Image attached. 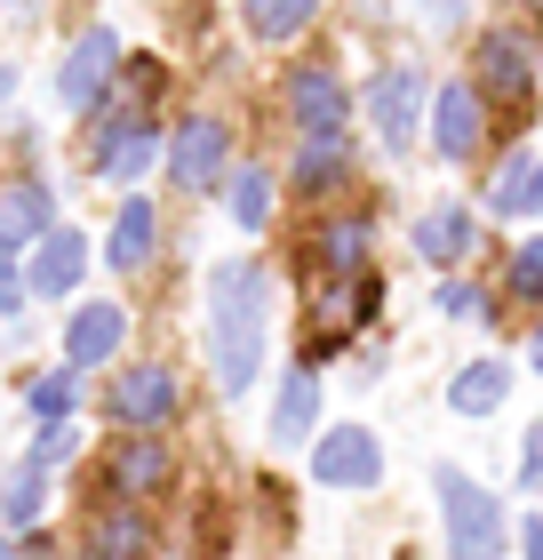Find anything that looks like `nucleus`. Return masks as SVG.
<instances>
[{"label":"nucleus","instance_id":"obj_1","mask_svg":"<svg viewBox=\"0 0 543 560\" xmlns=\"http://www.w3.org/2000/svg\"><path fill=\"white\" fill-rule=\"evenodd\" d=\"M209 361L224 393H248L264 369V265L232 257L209 272Z\"/></svg>","mask_w":543,"mask_h":560},{"label":"nucleus","instance_id":"obj_2","mask_svg":"<svg viewBox=\"0 0 543 560\" xmlns=\"http://www.w3.org/2000/svg\"><path fill=\"white\" fill-rule=\"evenodd\" d=\"M432 489H439V521H448V552L456 560H496L504 552V504L496 497L472 489L456 465H439Z\"/></svg>","mask_w":543,"mask_h":560},{"label":"nucleus","instance_id":"obj_3","mask_svg":"<svg viewBox=\"0 0 543 560\" xmlns=\"http://www.w3.org/2000/svg\"><path fill=\"white\" fill-rule=\"evenodd\" d=\"M288 105H296L304 144H344L352 105H344V81H335L328 65H304V72H296V81H288Z\"/></svg>","mask_w":543,"mask_h":560},{"label":"nucleus","instance_id":"obj_4","mask_svg":"<svg viewBox=\"0 0 543 560\" xmlns=\"http://www.w3.org/2000/svg\"><path fill=\"white\" fill-rule=\"evenodd\" d=\"M383 472V448L368 441V432H328V441L312 448V480L320 489H376Z\"/></svg>","mask_w":543,"mask_h":560},{"label":"nucleus","instance_id":"obj_5","mask_svg":"<svg viewBox=\"0 0 543 560\" xmlns=\"http://www.w3.org/2000/svg\"><path fill=\"white\" fill-rule=\"evenodd\" d=\"M368 304H376V272H359V280H335V289L320 296V313H312V361H328V352L352 337ZM312 361H304V369H312Z\"/></svg>","mask_w":543,"mask_h":560},{"label":"nucleus","instance_id":"obj_6","mask_svg":"<svg viewBox=\"0 0 543 560\" xmlns=\"http://www.w3.org/2000/svg\"><path fill=\"white\" fill-rule=\"evenodd\" d=\"M113 417H120V424H168V417H176V376H168L161 361L113 376Z\"/></svg>","mask_w":543,"mask_h":560},{"label":"nucleus","instance_id":"obj_7","mask_svg":"<svg viewBox=\"0 0 543 560\" xmlns=\"http://www.w3.org/2000/svg\"><path fill=\"white\" fill-rule=\"evenodd\" d=\"M81 560H152V528L137 504H105L88 528H81Z\"/></svg>","mask_w":543,"mask_h":560},{"label":"nucleus","instance_id":"obj_8","mask_svg":"<svg viewBox=\"0 0 543 560\" xmlns=\"http://www.w3.org/2000/svg\"><path fill=\"white\" fill-rule=\"evenodd\" d=\"M176 480V456L161 448V441H120L113 448V472H105V489L128 504V497H161Z\"/></svg>","mask_w":543,"mask_h":560},{"label":"nucleus","instance_id":"obj_9","mask_svg":"<svg viewBox=\"0 0 543 560\" xmlns=\"http://www.w3.org/2000/svg\"><path fill=\"white\" fill-rule=\"evenodd\" d=\"M416 105H424L416 72H383V81H368V120H376V137L392 144V152L416 137Z\"/></svg>","mask_w":543,"mask_h":560},{"label":"nucleus","instance_id":"obj_10","mask_svg":"<svg viewBox=\"0 0 543 560\" xmlns=\"http://www.w3.org/2000/svg\"><path fill=\"white\" fill-rule=\"evenodd\" d=\"M113 65H120V40L113 33H81V48H72L64 72H57V96L64 105H96L105 81H113Z\"/></svg>","mask_w":543,"mask_h":560},{"label":"nucleus","instance_id":"obj_11","mask_svg":"<svg viewBox=\"0 0 543 560\" xmlns=\"http://www.w3.org/2000/svg\"><path fill=\"white\" fill-rule=\"evenodd\" d=\"M224 152H232L224 120H185V129H176V144H168L176 185H216V176H224Z\"/></svg>","mask_w":543,"mask_h":560},{"label":"nucleus","instance_id":"obj_12","mask_svg":"<svg viewBox=\"0 0 543 560\" xmlns=\"http://www.w3.org/2000/svg\"><path fill=\"white\" fill-rule=\"evenodd\" d=\"M120 337H128L120 304H81L72 328H64V352H72V369H96V361H113V352H120Z\"/></svg>","mask_w":543,"mask_h":560},{"label":"nucleus","instance_id":"obj_13","mask_svg":"<svg viewBox=\"0 0 543 560\" xmlns=\"http://www.w3.org/2000/svg\"><path fill=\"white\" fill-rule=\"evenodd\" d=\"M144 161H152V120L113 113V120H105V137H96V168H105L113 185H128V176H144Z\"/></svg>","mask_w":543,"mask_h":560},{"label":"nucleus","instance_id":"obj_14","mask_svg":"<svg viewBox=\"0 0 543 560\" xmlns=\"http://www.w3.org/2000/svg\"><path fill=\"white\" fill-rule=\"evenodd\" d=\"M48 185H9L0 192V257H16L24 241H48Z\"/></svg>","mask_w":543,"mask_h":560},{"label":"nucleus","instance_id":"obj_15","mask_svg":"<svg viewBox=\"0 0 543 560\" xmlns=\"http://www.w3.org/2000/svg\"><path fill=\"white\" fill-rule=\"evenodd\" d=\"M432 137H439V152H448V161H472V152H480V96H472V89H439Z\"/></svg>","mask_w":543,"mask_h":560},{"label":"nucleus","instance_id":"obj_16","mask_svg":"<svg viewBox=\"0 0 543 560\" xmlns=\"http://www.w3.org/2000/svg\"><path fill=\"white\" fill-rule=\"evenodd\" d=\"M81 265H88V241H81V233H48V241H40V257H33V272H24V289L64 296L72 280H81Z\"/></svg>","mask_w":543,"mask_h":560},{"label":"nucleus","instance_id":"obj_17","mask_svg":"<svg viewBox=\"0 0 543 560\" xmlns=\"http://www.w3.org/2000/svg\"><path fill=\"white\" fill-rule=\"evenodd\" d=\"M312 248H320V272H335V280H359V272H368V217H335Z\"/></svg>","mask_w":543,"mask_h":560},{"label":"nucleus","instance_id":"obj_18","mask_svg":"<svg viewBox=\"0 0 543 560\" xmlns=\"http://www.w3.org/2000/svg\"><path fill=\"white\" fill-rule=\"evenodd\" d=\"M312 417H320V376L296 361V376L280 385V409H272V441H304V432H312Z\"/></svg>","mask_w":543,"mask_h":560},{"label":"nucleus","instance_id":"obj_19","mask_svg":"<svg viewBox=\"0 0 543 560\" xmlns=\"http://www.w3.org/2000/svg\"><path fill=\"white\" fill-rule=\"evenodd\" d=\"M480 89L496 96V105H511V96L528 89V57H520V40H496V33L480 40Z\"/></svg>","mask_w":543,"mask_h":560},{"label":"nucleus","instance_id":"obj_20","mask_svg":"<svg viewBox=\"0 0 543 560\" xmlns=\"http://www.w3.org/2000/svg\"><path fill=\"white\" fill-rule=\"evenodd\" d=\"M487 200H496V217H535L543 209V161H504Z\"/></svg>","mask_w":543,"mask_h":560},{"label":"nucleus","instance_id":"obj_21","mask_svg":"<svg viewBox=\"0 0 543 560\" xmlns=\"http://www.w3.org/2000/svg\"><path fill=\"white\" fill-rule=\"evenodd\" d=\"M416 248H424V265H456L463 248H472V217L439 200V209H432V217L416 224Z\"/></svg>","mask_w":543,"mask_h":560},{"label":"nucleus","instance_id":"obj_22","mask_svg":"<svg viewBox=\"0 0 543 560\" xmlns=\"http://www.w3.org/2000/svg\"><path fill=\"white\" fill-rule=\"evenodd\" d=\"M504 393H511V369H504V361H472V369H463L456 385H448V400H456L463 417H487V409H504Z\"/></svg>","mask_w":543,"mask_h":560},{"label":"nucleus","instance_id":"obj_23","mask_svg":"<svg viewBox=\"0 0 543 560\" xmlns=\"http://www.w3.org/2000/svg\"><path fill=\"white\" fill-rule=\"evenodd\" d=\"M105 257H113L120 272L152 257V200H128V209L113 217V248H105Z\"/></svg>","mask_w":543,"mask_h":560},{"label":"nucleus","instance_id":"obj_24","mask_svg":"<svg viewBox=\"0 0 543 560\" xmlns=\"http://www.w3.org/2000/svg\"><path fill=\"white\" fill-rule=\"evenodd\" d=\"M312 9H320V0H248V24L264 40H296L304 24H312Z\"/></svg>","mask_w":543,"mask_h":560},{"label":"nucleus","instance_id":"obj_25","mask_svg":"<svg viewBox=\"0 0 543 560\" xmlns=\"http://www.w3.org/2000/svg\"><path fill=\"white\" fill-rule=\"evenodd\" d=\"M344 176V144H304L296 152V192H335Z\"/></svg>","mask_w":543,"mask_h":560},{"label":"nucleus","instance_id":"obj_26","mask_svg":"<svg viewBox=\"0 0 543 560\" xmlns=\"http://www.w3.org/2000/svg\"><path fill=\"white\" fill-rule=\"evenodd\" d=\"M264 185H272V176H264V168H240V185H232V217H240V224H248V233H256V224H264V217H272V192H264Z\"/></svg>","mask_w":543,"mask_h":560},{"label":"nucleus","instance_id":"obj_27","mask_svg":"<svg viewBox=\"0 0 543 560\" xmlns=\"http://www.w3.org/2000/svg\"><path fill=\"white\" fill-rule=\"evenodd\" d=\"M504 289L520 296V304H535V296H543V241H520V257H511Z\"/></svg>","mask_w":543,"mask_h":560},{"label":"nucleus","instance_id":"obj_28","mask_svg":"<svg viewBox=\"0 0 543 560\" xmlns=\"http://www.w3.org/2000/svg\"><path fill=\"white\" fill-rule=\"evenodd\" d=\"M0 513H9V521H33V513H40V472H33V465L9 480V504H0Z\"/></svg>","mask_w":543,"mask_h":560},{"label":"nucleus","instance_id":"obj_29","mask_svg":"<svg viewBox=\"0 0 543 560\" xmlns=\"http://www.w3.org/2000/svg\"><path fill=\"white\" fill-rule=\"evenodd\" d=\"M33 409H40L48 424H64V409H72V376H40V385H33Z\"/></svg>","mask_w":543,"mask_h":560},{"label":"nucleus","instance_id":"obj_30","mask_svg":"<svg viewBox=\"0 0 543 560\" xmlns=\"http://www.w3.org/2000/svg\"><path fill=\"white\" fill-rule=\"evenodd\" d=\"M72 456V424H48L40 441H33V472H48V465H64Z\"/></svg>","mask_w":543,"mask_h":560},{"label":"nucleus","instance_id":"obj_31","mask_svg":"<svg viewBox=\"0 0 543 560\" xmlns=\"http://www.w3.org/2000/svg\"><path fill=\"white\" fill-rule=\"evenodd\" d=\"M439 313H456V320H480V289H463V280H448V289H439Z\"/></svg>","mask_w":543,"mask_h":560},{"label":"nucleus","instance_id":"obj_32","mask_svg":"<svg viewBox=\"0 0 543 560\" xmlns=\"http://www.w3.org/2000/svg\"><path fill=\"white\" fill-rule=\"evenodd\" d=\"M16 304H24V280H16L9 257H0V313H16Z\"/></svg>","mask_w":543,"mask_h":560},{"label":"nucleus","instance_id":"obj_33","mask_svg":"<svg viewBox=\"0 0 543 560\" xmlns=\"http://www.w3.org/2000/svg\"><path fill=\"white\" fill-rule=\"evenodd\" d=\"M416 16H432V24H456V16H463V0H416Z\"/></svg>","mask_w":543,"mask_h":560},{"label":"nucleus","instance_id":"obj_34","mask_svg":"<svg viewBox=\"0 0 543 560\" xmlns=\"http://www.w3.org/2000/svg\"><path fill=\"white\" fill-rule=\"evenodd\" d=\"M528 480H543V424L528 432Z\"/></svg>","mask_w":543,"mask_h":560},{"label":"nucleus","instance_id":"obj_35","mask_svg":"<svg viewBox=\"0 0 543 560\" xmlns=\"http://www.w3.org/2000/svg\"><path fill=\"white\" fill-rule=\"evenodd\" d=\"M528 560H543V521H528Z\"/></svg>","mask_w":543,"mask_h":560},{"label":"nucleus","instance_id":"obj_36","mask_svg":"<svg viewBox=\"0 0 543 560\" xmlns=\"http://www.w3.org/2000/svg\"><path fill=\"white\" fill-rule=\"evenodd\" d=\"M528 361H535V369H543V328H535V352H528Z\"/></svg>","mask_w":543,"mask_h":560},{"label":"nucleus","instance_id":"obj_37","mask_svg":"<svg viewBox=\"0 0 543 560\" xmlns=\"http://www.w3.org/2000/svg\"><path fill=\"white\" fill-rule=\"evenodd\" d=\"M0 560H16V545H0Z\"/></svg>","mask_w":543,"mask_h":560},{"label":"nucleus","instance_id":"obj_38","mask_svg":"<svg viewBox=\"0 0 543 560\" xmlns=\"http://www.w3.org/2000/svg\"><path fill=\"white\" fill-rule=\"evenodd\" d=\"M0 96H9V72H0Z\"/></svg>","mask_w":543,"mask_h":560}]
</instances>
